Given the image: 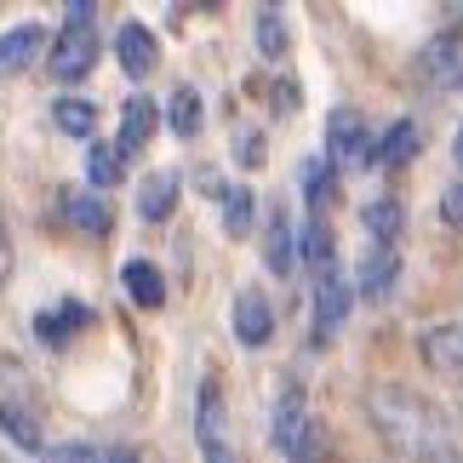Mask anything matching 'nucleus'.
<instances>
[{"label":"nucleus","instance_id":"dca6fc26","mask_svg":"<svg viewBox=\"0 0 463 463\" xmlns=\"http://www.w3.org/2000/svg\"><path fill=\"white\" fill-rule=\"evenodd\" d=\"M395 275H401L395 246H372V252L361 258V292H366V298H383L389 287H395Z\"/></svg>","mask_w":463,"mask_h":463},{"label":"nucleus","instance_id":"f8f14e48","mask_svg":"<svg viewBox=\"0 0 463 463\" xmlns=\"http://www.w3.org/2000/svg\"><path fill=\"white\" fill-rule=\"evenodd\" d=\"M155 103L149 98H127V109H120V137H115V149H120V160L127 155H144V144H149V132H155Z\"/></svg>","mask_w":463,"mask_h":463},{"label":"nucleus","instance_id":"5701e85b","mask_svg":"<svg viewBox=\"0 0 463 463\" xmlns=\"http://www.w3.org/2000/svg\"><path fill=\"white\" fill-rule=\"evenodd\" d=\"M86 184H92V189L120 184V149L115 144H92V149H86Z\"/></svg>","mask_w":463,"mask_h":463},{"label":"nucleus","instance_id":"0eeeda50","mask_svg":"<svg viewBox=\"0 0 463 463\" xmlns=\"http://www.w3.org/2000/svg\"><path fill=\"white\" fill-rule=\"evenodd\" d=\"M349 298L354 292H349V280H344L337 263L315 275V337H332L337 326H344V320H349Z\"/></svg>","mask_w":463,"mask_h":463},{"label":"nucleus","instance_id":"9b49d317","mask_svg":"<svg viewBox=\"0 0 463 463\" xmlns=\"http://www.w3.org/2000/svg\"><path fill=\"white\" fill-rule=\"evenodd\" d=\"M418 149H423L418 120H389V132H378V144H372V166H406Z\"/></svg>","mask_w":463,"mask_h":463},{"label":"nucleus","instance_id":"f3484780","mask_svg":"<svg viewBox=\"0 0 463 463\" xmlns=\"http://www.w3.org/2000/svg\"><path fill=\"white\" fill-rule=\"evenodd\" d=\"M263 263H269V275H292L298 269V235L287 229V218H269V235H263Z\"/></svg>","mask_w":463,"mask_h":463},{"label":"nucleus","instance_id":"72a5a7b5","mask_svg":"<svg viewBox=\"0 0 463 463\" xmlns=\"http://www.w3.org/2000/svg\"><path fill=\"white\" fill-rule=\"evenodd\" d=\"M452 395H458V412H463V389H452Z\"/></svg>","mask_w":463,"mask_h":463},{"label":"nucleus","instance_id":"7ed1b4c3","mask_svg":"<svg viewBox=\"0 0 463 463\" xmlns=\"http://www.w3.org/2000/svg\"><path fill=\"white\" fill-rule=\"evenodd\" d=\"M92 63H98L92 6H69V24L58 29V41H52V52H46V75L63 80V86H75V80L92 75Z\"/></svg>","mask_w":463,"mask_h":463},{"label":"nucleus","instance_id":"c85d7f7f","mask_svg":"<svg viewBox=\"0 0 463 463\" xmlns=\"http://www.w3.org/2000/svg\"><path fill=\"white\" fill-rule=\"evenodd\" d=\"M201 452H206V463H241L235 452H229V440H201Z\"/></svg>","mask_w":463,"mask_h":463},{"label":"nucleus","instance_id":"6e6552de","mask_svg":"<svg viewBox=\"0 0 463 463\" xmlns=\"http://www.w3.org/2000/svg\"><path fill=\"white\" fill-rule=\"evenodd\" d=\"M115 58H120V69H127L132 80L155 75V63H160V46H155L149 24H120V29H115Z\"/></svg>","mask_w":463,"mask_h":463},{"label":"nucleus","instance_id":"4be33fe9","mask_svg":"<svg viewBox=\"0 0 463 463\" xmlns=\"http://www.w3.org/2000/svg\"><path fill=\"white\" fill-rule=\"evenodd\" d=\"M0 430H6L12 440H17V447H24V452H41L46 447V440H41V423H34L29 412H24V406H0Z\"/></svg>","mask_w":463,"mask_h":463},{"label":"nucleus","instance_id":"f257e3e1","mask_svg":"<svg viewBox=\"0 0 463 463\" xmlns=\"http://www.w3.org/2000/svg\"><path fill=\"white\" fill-rule=\"evenodd\" d=\"M366 418L378 423L389 452L406 463H463V430L440 412L435 401L412 395L401 383H383L366 395Z\"/></svg>","mask_w":463,"mask_h":463},{"label":"nucleus","instance_id":"cd10ccee","mask_svg":"<svg viewBox=\"0 0 463 463\" xmlns=\"http://www.w3.org/2000/svg\"><path fill=\"white\" fill-rule=\"evenodd\" d=\"M52 463H103V452L98 447H58V452H52Z\"/></svg>","mask_w":463,"mask_h":463},{"label":"nucleus","instance_id":"20e7f679","mask_svg":"<svg viewBox=\"0 0 463 463\" xmlns=\"http://www.w3.org/2000/svg\"><path fill=\"white\" fill-rule=\"evenodd\" d=\"M418 354L447 389H463V320H440V326L418 332Z\"/></svg>","mask_w":463,"mask_h":463},{"label":"nucleus","instance_id":"f03ea898","mask_svg":"<svg viewBox=\"0 0 463 463\" xmlns=\"http://www.w3.org/2000/svg\"><path fill=\"white\" fill-rule=\"evenodd\" d=\"M269 440L280 447V458L287 463H320L326 458V430L309 418V406H304V389L287 383L275 395V423H269Z\"/></svg>","mask_w":463,"mask_h":463},{"label":"nucleus","instance_id":"39448f33","mask_svg":"<svg viewBox=\"0 0 463 463\" xmlns=\"http://www.w3.org/2000/svg\"><path fill=\"white\" fill-rule=\"evenodd\" d=\"M372 144H378V137L366 132L361 109H332V120H326V155H332V166H361V160H372Z\"/></svg>","mask_w":463,"mask_h":463},{"label":"nucleus","instance_id":"473e14b6","mask_svg":"<svg viewBox=\"0 0 463 463\" xmlns=\"http://www.w3.org/2000/svg\"><path fill=\"white\" fill-rule=\"evenodd\" d=\"M452 155H458V166H463V127H458V137H452Z\"/></svg>","mask_w":463,"mask_h":463},{"label":"nucleus","instance_id":"6ab92c4d","mask_svg":"<svg viewBox=\"0 0 463 463\" xmlns=\"http://www.w3.org/2000/svg\"><path fill=\"white\" fill-rule=\"evenodd\" d=\"M201 92H194V86H177V92H172V103H166V127L177 132V137H194V132H201Z\"/></svg>","mask_w":463,"mask_h":463},{"label":"nucleus","instance_id":"9d476101","mask_svg":"<svg viewBox=\"0 0 463 463\" xmlns=\"http://www.w3.org/2000/svg\"><path fill=\"white\" fill-rule=\"evenodd\" d=\"M235 337L246 349H263L275 337V309L263 304V292H241L235 298Z\"/></svg>","mask_w":463,"mask_h":463},{"label":"nucleus","instance_id":"b1692460","mask_svg":"<svg viewBox=\"0 0 463 463\" xmlns=\"http://www.w3.org/2000/svg\"><path fill=\"white\" fill-rule=\"evenodd\" d=\"M298 252H304V263L320 275V269H332L337 263V252H332V235H326V223L320 218H309V229H304V241H298Z\"/></svg>","mask_w":463,"mask_h":463},{"label":"nucleus","instance_id":"393cba45","mask_svg":"<svg viewBox=\"0 0 463 463\" xmlns=\"http://www.w3.org/2000/svg\"><path fill=\"white\" fill-rule=\"evenodd\" d=\"M252 189H229L223 194V229L229 235H246V229H252Z\"/></svg>","mask_w":463,"mask_h":463},{"label":"nucleus","instance_id":"ddd939ff","mask_svg":"<svg viewBox=\"0 0 463 463\" xmlns=\"http://www.w3.org/2000/svg\"><path fill=\"white\" fill-rule=\"evenodd\" d=\"M120 280H127V298H132L137 309H160V304H166V275H160L155 263L132 258L127 269H120Z\"/></svg>","mask_w":463,"mask_h":463},{"label":"nucleus","instance_id":"a211bd4d","mask_svg":"<svg viewBox=\"0 0 463 463\" xmlns=\"http://www.w3.org/2000/svg\"><path fill=\"white\" fill-rule=\"evenodd\" d=\"M52 120H58L63 137H92V132H98V103H86V98H58V103H52Z\"/></svg>","mask_w":463,"mask_h":463},{"label":"nucleus","instance_id":"7c9ffc66","mask_svg":"<svg viewBox=\"0 0 463 463\" xmlns=\"http://www.w3.org/2000/svg\"><path fill=\"white\" fill-rule=\"evenodd\" d=\"M12 275V241H6V223H0V280Z\"/></svg>","mask_w":463,"mask_h":463},{"label":"nucleus","instance_id":"423d86ee","mask_svg":"<svg viewBox=\"0 0 463 463\" xmlns=\"http://www.w3.org/2000/svg\"><path fill=\"white\" fill-rule=\"evenodd\" d=\"M418 69H423V80L440 86V92H458L463 86V34H435L430 46L418 52Z\"/></svg>","mask_w":463,"mask_h":463},{"label":"nucleus","instance_id":"aec40b11","mask_svg":"<svg viewBox=\"0 0 463 463\" xmlns=\"http://www.w3.org/2000/svg\"><path fill=\"white\" fill-rule=\"evenodd\" d=\"M361 223L372 229V241H378V246H395V235H401V201H395V194H383V201H366Z\"/></svg>","mask_w":463,"mask_h":463},{"label":"nucleus","instance_id":"1a4fd4ad","mask_svg":"<svg viewBox=\"0 0 463 463\" xmlns=\"http://www.w3.org/2000/svg\"><path fill=\"white\" fill-rule=\"evenodd\" d=\"M58 206H63V223H75L80 235H109V223H115V212L98 189H63Z\"/></svg>","mask_w":463,"mask_h":463},{"label":"nucleus","instance_id":"c756f323","mask_svg":"<svg viewBox=\"0 0 463 463\" xmlns=\"http://www.w3.org/2000/svg\"><path fill=\"white\" fill-rule=\"evenodd\" d=\"M235 155H246V160H258V155H263V137H258V132H246V137L235 132Z\"/></svg>","mask_w":463,"mask_h":463},{"label":"nucleus","instance_id":"bb28decb","mask_svg":"<svg viewBox=\"0 0 463 463\" xmlns=\"http://www.w3.org/2000/svg\"><path fill=\"white\" fill-rule=\"evenodd\" d=\"M440 223L463 229V177H458V184H447V189H440Z\"/></svg>","mask_w":463,"mask_h":463},{"label":"nucleus","instance_id":"a878e982","mask_svg":"<svg viewBox=\"0 0 463 463\" xmlns=\"http://www.w3.org/2000/svg\"><path fill=\"white\" fill-rule=\"evenodd\" d=\"M75 326H86V309H80V304H69L63 315H41V320H34V332H41L46 344H52V337H58V344H63V337L75 332Z\"/></svg>","mask_w":463,"mask_h":463},{"label":"nucleus","instance_id":"2eb2a0df","mask_svg":"<svg viewBox=\"0 0 463 463\" xmlns=\"http://www.w3.org/2000/svg\"><path fill=\"white\" fill-rule=\"evenodd\" d=\"M41 52V24H17L12 34H0V75H24Z\"/></svg>","mask_w":463,"mask_h":463},{"label":"nucleus","instance_id":"2f4dec72","mask_svg":"<svg viewBox=\"0 0 463 463\" xmlns=\"http://www.w3.org/2000/svg\"><path fill=\"white\" fill-rule=\"evenodd\" d=\"M103 463H137V452H127V447H115V452H103Z\"/></svg>","mask_w":463,"mask_h":463},{"label":"nucleus","instance_id":"412c9836","mask_svg":"<svg viewBox=\"0 0 463 463\" xmlns=\"http://www.w3.org/2000/svg\"><path fill=\"white\" fill-rule=\"evenodd\" d=\"M252 29H258V52H263V58H287V17H280L275 6H258Z\"/></svg>","mask_w":463,"mask_h":463},{"label":"nucleus","instance_id":"4468645a","mask_svg":"<svg viewBox=\"0 0 463 463\" xmlns=\"http://www.w3.org/2000/svg\"><path fill=\"white\" fill-rule=\"evenodd\" d=\"M172 206H177V177L172 172H149L144 189H137V218H144V223H166Z\"/></svg>","mask_w":463,"mask_h":463}]
</instances>
